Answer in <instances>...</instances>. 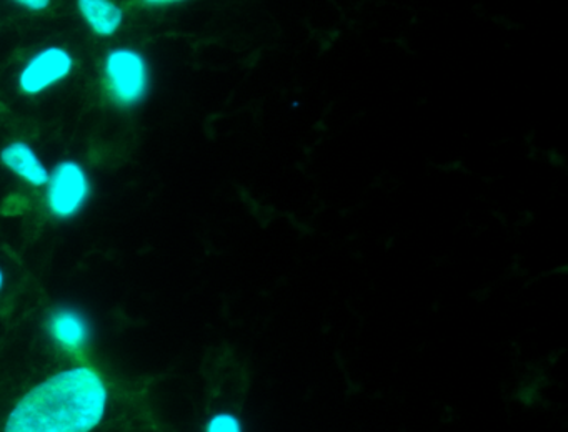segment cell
<instances>
[{
  "label": "cell",
  "mask_w": 568,
  "mask_h": 432,
  "mask_svg": "<svg viewBox=\"0 0 568 432\" xmlns=\"http://www.w3.org/2000/svg\"><path fill=\"white\" fill-rule=\"evenodd\" d=\"M0 162L9 172L19 176L22 182L29 183L36 188L48 185L51 172H49L44 160L28 142L16 140V142L6 145L4 148L0 150Z\"/></svg>",
  "instance_id": "cell-5"
},
{
  "label": "cell",
  "mask_w": 568,
  "mask_h": 432,
  "mask_svg": "<svg viewBox=\"0 0 568 432\" xmlns=\"http://www.w3.org/2000/svg\"><path fill=\"white\" fill-rule=\"evenodd\" d=\"M104 79L112 99L119 105H138L151 86V69L139 50L118 47L105 55Z\"/></svg>",
  "instance_id": "cell-2"
},
{
  "label": "cell",
  "mask_w": 568,
  "mask_h": 432,
  "mask_svg": "<svg viewBox=\"0 0 568 432\" xmlns=\"http://www.w3.org/2000/svg\"><path fill=\"white\" fill-rule=\"evenodd\" d=\"M6 286V272L4 269L0 268V292L4 289Z\"/></svg>",
  "instance_id": "cell-11"
},
{
  "label": "cell",
  "mask_w": 568,
  "mask_h": 432,
  "mask_svg": "<svg viewBox=\"0 0 568 432\" xmlns=\"http://www.w3.org/2000/svg\"><path fill=\"white\" fill-rule=\"evenodd\" d=\"M148 6H171V3H175L174 0H148Z\"/></svg>",
  "instance_id": "cell-10"
},
{
  "label": "cell",
  "mask_w": 568,
  "mask_h": 432,
  "mask_svg": "<svg viewBox=\"0 0 568 432\" xmlns=\"http://www.w3.org/2000/svg\"><path fill=\"white\" fill-rule=\"evenodd\" d=\"M49 331H51L54 341H58L62 348L69 351L82 348L89 338V326L84 316L79 315L72 309H59L52 315L49 322Z\"/></svg>",
  "instance_id": "cell-7"
},
{
  "label": "cell",
  "mask_w": 568,
  "mask_h": 432,
  "mask_svg": "<svg viewBox=\"0 0 568 432\" xmlns=\"http://www.w3.org/2000/svg\"><path fill=\"white\" fill-rule=\"evenodd\" d=\"M204 432H245L244 422L232 411H219L205 422Z\"/></svg>",
  "instance_id": "cell-8"
},
{
  "label": "cell",
  "mask_w": 568,
  "mask_h": 432,
  "mask_svg": "<svg viewBox=\"0 0 568 432\" xmlns=\"http://www.w3.org/2000/svg\"><path fill=\"white\" fill-rule=\"evenodd\" d=\"M49 212L59 219H71L82 212L91 196V178L84 165L64 160L52 168L48 182Z\"/></svg>",
  "instance_id": "cell-3"
},
{
  "label": "cell",
  "mask_w": 568,
  "mask_h": 432,
  "mask_svg": "<svg viewBox=\"0 0 568 432\" xmlns=\"http://www.w3.org/2000/svg\"><path fill=\"white\" fill-rule=\"evenodd\" d=\"M109 389L89 366H74L29 389L2 432H92L104 421Z\"/></svg>",
  "instance_id": "cell-1"
},
{
  "label": "cell",
  "mask_w": 568,
  "mask_h": 432,
  "mask_svg": "<svg viewBox=\"0 0 568 432\" xmlns=\"http://www.w3.org/2000/svg\"><path fill=\"white\" fill-rule=\"evenodd\" d=\"M16 3L24 7L26 10H31V12H44L51 6V0H18Z\"/></svg>",
  "instance_id": "cell-9"
},
{
  "label": "cell",
  "mask_w": 568,
  "mask_h": 432,
  "mask_svg": "<svg viewBox=\"0 0 568 432\" xmlns=\"http://www.w3.org/2000/svg\"><path fill=\"white\" fill-rule=\"evenodd\" d=\"M74 70V56L64 47L51 45L39 50L26 62L19 73V89L24 95L36 96L64 82Z\"/></svg>",
  "instance_id": "cell-4"
},
{
  "label": "cell",
  "mask_w": 568,
  "mask_h": 432,
  "mask_svg": "<svg viewBox=\"0 0 568 432\" xmlns=\"http://www.w3.org/2000/svg\"><path fill=\"white\" fill-rule=\"evenodd\" d=\"M78 7L82 19L95 35H114L124 23V10L112 0H79Z\"/></svg>",
  "instance_id": "cell-6"
}]
</instances>
